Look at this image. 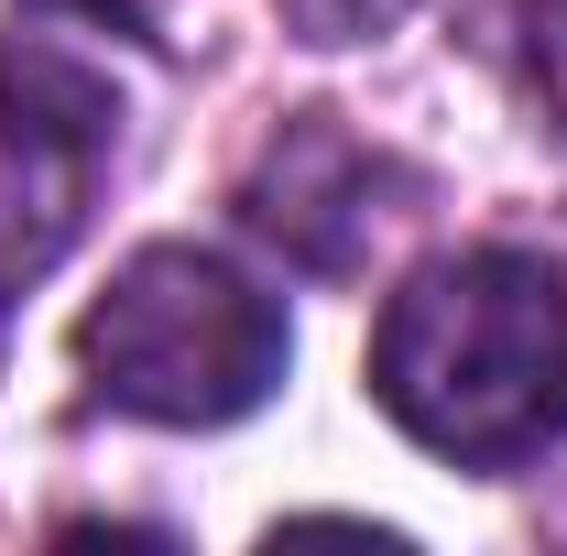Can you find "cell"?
Here are the masks:
<instances>
[{
	"mask_svg": "<svg viewBox=\"0 0 567 556\" xmlns=\"http://www.w3.org/2000/svg\"><path fill=\"white\" fill-rule=\"evenodd\" d=\"M371 404L458 470L567 447V274L513 240L415 262L371 328Z\"/></svg>",
	"mask_w": 567,
	"mask_h": 556,
	"instance_id": "1",
	"label": "cell"
},
{
	"mask_svg": "<svg viewBox=\"0 0 567 556\" xmlns=\"http://www.w3.org/2000/svg\"><path fill=\"white\" fill-rule=\"evenodd\" d=\"M284 360H295V328H284V295L240 274L229 251H197V240H153L132 251L110 295L76 317V371L110 415L132 425H240L274 404Z\"/></svg>",
	"mask_w": 567,
	"mask_h": 556,
	"instance_id": "2",
	"label": "cell"
},
{
	"mask_svg": "<svg viewBox=\"0 0 567 556\" xmlns=\"http://www.w3.org/2000/svg\"><path fill=\"white\" fill-rule=\"evenodd\" d=\"M121 164V87L66 33L0 44V262L11 284L55 274Z\"/></svg>",
	"mask_w": 567,
	"mask_h": 556,
	"instance_id": "3",
	"label": "cell"
},
{
	"mask_svg": "<svg viewBox=\"0 0 567 556\" xmlns=\"http://www.w3.org/2000/svg\"><path fill=\"white\" fill-rule=\"evenodd\" d=\"M240 218L284 240L295 262H317V274H339L360 262V240L382 229V153H360L339 121H295V132L251 164V186H240Z\"/></svg>",
	"mask_w": 567,
	"mask_h": 556,
	"instance_id": "4",
	"label": "cell"
},
{
	"mask_svg": "<svg viewBox=\"0 0 567 556\" xmlns=\"http://www.w3.org/2000/svg\"><path fill=\"white\" fill-rule=\"evenodd\" d=\"M274 11H284V33H295V44L339 55V44H382L415 0H274Z\"/></svg>",
	"mask_w": 567,
	"mask_h": 556,
	"instance_id": "5",
	"label": "cell"
},
{
	"mask_svg": "<svg viewBox=\"0 0 567 556\" xmlns=\"http://www.w3.org/2000/svg\"><path fill=\"white\" fill-rule=\"evenodd\" d=\"M524 66H535V99L567 121V0H524Z\"/></svg>",
	"mask_w": 567,
	"mask_h": 556,
	"instance_id": "6",
	"label": "cell"
},
{
	"mask_svg": "<svg viewBox=\"0 0 567 556\" xmlns=\"http://www.w3.org/2000/svg\"><path fill=\"white\" fill-rule=\"evenodd\" d=\"M55 11H87V22H121V33H153L164 44V0H55Z\"/></svg>",
	"mask_w": 567,
	"mask_h": 556,
	"instance_id": "7",
	"label": "cell"
},
{
	"mask_svg": "<svg viewBox=\"0 0 567 556\" xmlns=\"http://www.w3.org/2000/svg\"><path fill=\"white\" fill-rule=\"evenodd\" d=\"M0 317H11V262H0Z\"/></svg>",
	"mask_w": 567,
	"mask_h": 556,
	"instance_id": "8",
	"label": "cell"
}]
</instances>
